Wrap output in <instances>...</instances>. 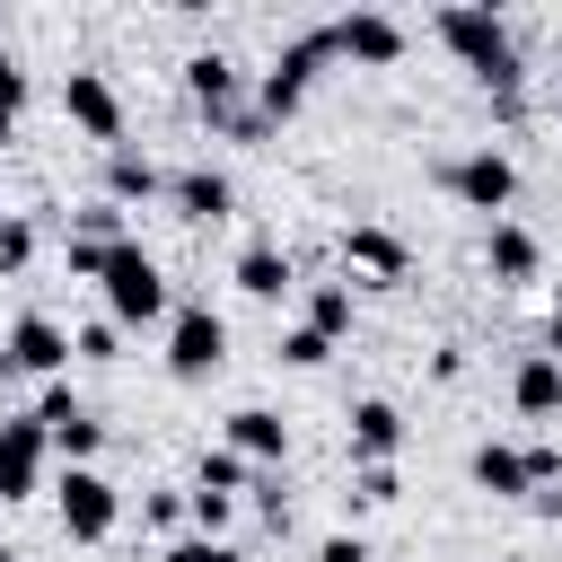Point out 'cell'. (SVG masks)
I'll use <instances>...</instances> for the list:
<instances>
[{
  "label": "cell",
  "instance_id": "obj_1",
  "mask_svg": "<svg viewBox=\"0 0 562 562\" xmlns=\"http://www.w3.org/2000/svg\"><path fill=\"white\" fill-rule=\"evenodd\" d=\"M430 26H439V44H448V53H457L492 97H518V79H527V70H518V44H509V26H501L492 9H465V0H457V9H439Z\"/></svg>",
  "mask_w": 562,
  "mask_h": 562
},
{
  "label": "cell",
  "instance_id": "obj_2",
  "mask_svg": "<svg viewBox=\"0 0 562 562\" xmlns=\"http://www.w3.org/2000/svg\"><path fill=\"white\" fill-rule=\"evenodd\" d=\"M334 61V26H307V35H290L281 53H272V70H263V88H255V114L263 123H281V114H299V97L316 88V70Z\"/></svg>",
  "mask_w": 562,
  "mask_h": 562
},
{
  "label": "cell",
  "instance_id": "obj_3",
  "mask_svg": "<svg viewBox=\"0 0 562 562\" xmlns=\"http://www.w3.org/2000/svg\"><path fill=\"white\" fill-rule=\"evenodd\" d=\"M105 307H114V325L167 316V281H158V263L140 255V237H123V246L105 255Z\"/></svg>",
  "mask_w": 562,
  "mask_h": 562
},
{
  "label": "cell",
  "instance_id": "obj_4",
  "mask_svg": "<svg viewBox=\"0 0 562 562\" xmlns=\"http://www.w3.org/2000/svg\"><path fill=\"white\" fill-rule=\"evenodd\" d=\"M553 474H562V448H501V439L474 448V483H483L492 501H536Z\"/></svg>",
  "mask_w": 562,
  "mask_h": 562
},
{
  "label": "cell",
  "instance_id": "obj_5",
  "mask_svg": "<svg viewBox=\"0 0 562 562\" xmlns=\"http://www.w3.org/2000/svg\"><path fill=\"white\" fill-rule=\"evenodd\" d=\"M53 501H61V536H79V544H105L114 536V483L97 474V465H61V483H53Z\"/></svg>",
  "mask_w": 562,
  "mask_h": 562
},
{
  "label": "cell",
  "instance_id": "obj_6",
  "mask_svg": "<svg viewBox=\"0 0 562 562\" xmlns=\"http://www.w3.org/2000/svg\"><path fill=\"white\" fill-rule=\"evenodd\" d=\"M439 184L457 193V202H474V211H509L518 202V167L501 158V149H465V158H439Z\"/></svg>",
  "mask_w": 562,
  "mask_h": 562
},
{
  "label": "cell",
  "instance_id": "obj_7",
  "mask_svg": "<svg viewBox=\"0 0 562 562\" xmlns=\"http://www.w3.org/2000/svg\"><path fill=\"white\" fill-rule=\"evenodd\" d=\"M228 360V325L211 316V307H176V325H167V369L176 378H211Z\"/></svg>",
  "mask_w": 562,
  "mask_h": 562
},
{
  "label": "cell",
  "instance_id": "obj_8",
  "mask_svg": "<svg viewBox=\"0 0 562 562\" xmlns=\"http://www.w3.org/2000/svg\"><path fill=\"white\" fill-rule=\"evenodd\" d=\"M44 448H53V439H44L35 413H9V422H0V501H26V492H35Z\"/></svg>",
  "mask_w": 562,
  "mask_h": 562
},
{
  "label": "cell",
  "instance_id": "obj_9",
  "mask_svg": "<svg viewBox=\"0 0 562 562\" xmlns=\"http://www.w3.org/2000/svg\"><path fill=\"white\" fill-rule=\"evenodd\" d=\"M61 114H70L88 140H123V97L105 88V70H70V79H61Z\"/></svg>",
  "mask_w": 562,
  "mask_h": 562
},
{
  "label": "cell",
  "instance_id": "obj_10",
  "mask_svg": "<svg viewBox=\"0 0 562 562\" xmlns=\"http://www.w3.org/2000/svg\"><path fill=\"white\" fill-rule=\"evenodd\" d=\"M61 360H70V334L53 316H18L9 342H0V369H26V378H53Z\"/></svg>",
  "mask_w": 562,
  "mask_h": 562
},
{
  "label": "cell",
  "instance_id": "obj_11",
  "mask_svg": "<svg viewBox=\"0 0 562 562\" xmlns=\"http://www.w3.org/2000/svg\"><path fill=\"white\" fill-rule=\"evenodd\" d=\"M334 53H351V61H395V53H404V26H395L386 9H351V18H334Z\"/></svg>",
  "mask_w": 562,
  "mask_h": 562
},
{
  "label": "cell",
  "instance_id": "obj_12",
  "mask_svg": "<svg viewBox=\"0 0 562 562\" xmlns=\"http://www.w3.org/2000/svg\"><path fill=\"white\" fill-rule=\"evenodd\" d=\"M395 448H404V413H395L386 395H360V404H351V457H360V465H386Z\"/></svg>",
  "mask_w": 562,
  "mask_h": 562
},
{
  "label": "cell",
  "instance_id": "obj_13",
  "mask_svg": "<svg viewBox=\"0 0 562 562\" xmlns=\"http://www.w3.org/2000/svg\"><path fill=\"white\" fill-rule=\"evenodd\" d=\"M167 202H176L184 220H202V228H211V220H228L237 184H228L220 167H184V176H167Z\"/></svg>",
  "mask_w": 562,
  "mask_h": 562
},
{
  "label": "cell",
  "instance_id": "obj_14",
  "mask_svg": "<svg viewBox=\"0 0 562 562\" xmlns=\"http://www.w3.org/2000/svg\"><path fill=\"white\" fill-rule=\"evenodd\" d=\"M228 448H237L246 465H281L290 422H281V413H263V404H237V413H228Z\"/></svg>",
  "mask_w": 562,
  "mask_h": 562
},
{
  "label": "cell",
  "instance_id": "obj_15",
  "mask_svg": "<svg viewBox=\"0 0 562 562\" xmlns=\"http://www.w3.org/2000/svg\"><path fill=\"white\" fill-rule=\"evenodd\" d=\"M509 404H518L527 422L562 413V360H553V351H527V360L509 369Z\"/></svg>",
  "mask_w": 562,
  "mask_h": 562
},
{
  "label": "cell",
  "instance_id": "obj_16",
  "mask_svg": "<svg viewBox=\"0 0 562 562\" xmlns=\"http://www.w3.org/2000/svg\"><path fill=\"white\" fill-rule=\"evenodd\" d=\"M184 88H193V105H202L211 123L237 114V61H228V53H193V61H184Z\"/></svg>",
  "mask_w": 562,
  "mask_h": 562
},
{
  "label": "cell",
  "instance_id": "obj_17",
  "mask_svg": "<svg viewBox=\"0 0 562 562\" xmlns=\"http://www.w3.org/2000/svg\"><path fill=\"white\" fill-rule=\"evenodd\" d=\"M342 263H351V272H369V281H404V237L360 220V228H342Z\"/></svg>",
  "mask_w": 562,
  "mask_h": 562
},
{
  "label": "cell",
  "instance_id": "obj_18",
  "mask_svg": "<svg viewBox=\"0 0 562 562\" xmlns=\"http://www.w3.org/2000/svg\"><path fill=\"white\" fill-rule=\"evenodd\" d=\"M483 263H492V281H536V237L518 228V220H492V237H483Z\"/></svg>",
  "mask_w": 562,
  "mask_h": 562
},
{
  "label": "cell",
  "instance_id": "obj_19",
  "mask_svg": "<svg viewBox=\"0 0 562 562\" xmlns=\"http://www.w3.org/2000/svg\"><path fill=\"white\" fill-rule=\"evenodd\" d=\"M290 281H299V272H290L281 246H246V255H237V290H246V299H281Z\"/></svg>",
  "mask_w": 562,
  "mask_h": 562
},
{
  "label": "cell",
  "instance_id": "obj_20",
  "mask_svg": "<svg viewBox=\"0 0 562 562\" xmlns=\"http://www.w3.org/2000/svg\"><path fill=\"white\" fill-rule=\"evenodd\" d=\"M158 184H167V176H158L140 149H114V158H105V202H149Z\"/></svg>",
  "mask_w": 562,
  "mask_h": 562
},
{
  "label": "cell",
  "instance_id": "obj_21",
  "mask_svg": "<svg viewBox=\"0 0 562 562\" xmlns=\"http://www.w3.org/2000/svg\"><path fill=\"white\" fill-rule=\"evenodd\" d=\"M307 325L334 342V334H351V281H316L307 290Z\"/></svg>",
  "mask_w": 562,
  "mask_h": 562
},
{
  "label": "cell",
  "instance_id": "obj_22",
  "mask_svg": "<svg viewBox=\"0 0 562 562\" xmlns=\"http://www.w3.org/2000/svg\"><path fill=\"white\" fill-rule=\"evenodd\" d=\"M237 483H246V457H237V448H202L193 492H228V501H237Z\"/></svg>",
  "mask_w": 562,
  "mask_h": 562
},
{
  "label": "cell",
  "instance_id": "obj_23",
  "mask_svg": "<svg viewBox=\"0 0 562 562\" xmlns=\"http://www.w3.org/2000/svg\"><path fill=\"white\" fill-rule=\"evenodd\" d=\"M325 351H334V342H325L316 325H290V334H281V360H290V369H325Z\"/></svg>",
  "mask_w": 562,
  "mask_h": 562
},
{
  "label": "cell",
  "instance_id": "obj_24",
  "mask_svg": "<svg viewBox=\"0 0 562 562\" xmlns=\"http://www.w3.org/2000/svg\"><path fill=\"white\" fill-rule=\"evenodd\" d=\"M395 492H404V483H395V465H360V474H351V501H360V509H386Z\"/></svg>",
  "mask_w": 562,
  "mask_h": 562
},
{
  "label": "cell",
  "instance_id": "obj_25",
  "mask_svg": "<svg viewBox=\"0 0 562 562\" xmlns=\"http://www.w3.org/2000/svg\"><path fill=\"white\" fill-rule=\"evenodd\" d=\"M114 342H123V325H114V316H97V325H79V334H70V351H79V360H114Z\"/></svg>",
  "mask_w": 562,
  "mask_h": 562
},
{
  "label": "cell",
  "instance_id": "obj_26",
  "mask_svg": "<svg viewBox=\"0 0 562 562\" xmlns=\"http://www.w3.org/2000/svg\"><path fill=\"white\" fill-rule=\"evenodd\" d=\"M158 562H237V544H220V536H176Z\"/></svg>",
  "mask_w": 562,
  "mask_h": 562
},
{
  "label": "cell",
  "instance_id": "obj_27",
  "mask_svg": "<svg viewBox=\"0 0 562 562\" xmlns=\"http://www.w3.org/2000/svg\"><path fill=\"white\" fill-rule=\"evenodd\" d=\"M228 518H237V501H228V492H193V527H202V536H220Z\"/></svg>",
  "mask_w": 562,
  "mask_h": 562
},
{
  "label": "cell",
  "instance_id": "obj_28",
  "mask_svg": "<svg viewBox=\"0 0 562 562\" xmlns=\"http://www.w3.org/2000/svg\"><path fill=\"white\" fill-rule=\"evenodd\" d=\"M26 255H35V228L26 220H0V272H18Z\"/></svg>",
  "mask_w": 562,
  "mask_h": 562
},
{
  "label": "cell",
  "instance_id": "obj_29",
  "mask_svg": "<svg viewBox=\"0 0 562 562\" xmlns=\"http://www.w3.org/2000/svg\"><path fill=\"white\" fill-rule=\"evenodd\" d=\"M184 509H193V501H176V492H149V501H140V518H149V527H176Z\"/></svg>",
  "mask_w": 562,
  "mask_h": 562
},
{
  "label": "cell",
  "instance_id": "obj_30",
  "mask_svg": "<svg viewBox=\"0 0 562 562\" xmlns=\"http://www.w3.org/2000/svg\"><path fill=\"white\" fill-rule=\"evenodd\" d=\"M316 562H369V544H360V536H325V544H316Z\"/></svg>",
  "mask_w": 562,
  "mask_h": 562
},
{
  "label": "cell",
  "instance_id": "obj_31",
  "mask_svg": "<svg viewBox=\"0 0 562 562\" xmlns=\"http://www.w3.org/2000/svg\"><path fill=\"white\" fill-rule=\"evenodd\" d=\"M0 105H9V114H18V105H26V70H18V61H9V53H0Z\"/></svg>",
  "mask_w": 562,
  "mask_h": 562
},
{
  "label": "cell",
  "instance_id": "obj_32",
  "mask_svg": "<svg viewBox=\"0 0 562 562\" xmlns=\"http://www.w3.org/2000/svg\"><path fill=\"white\" fill-rule=\"evenodd\" d=\"M544 351L562 360V290H553V316H544Z\"/></svg>",
  "mask_w": 562,
  "mask_h": 562
},
{
  "label": "cell",
  "instance_id": "obj_33",
  "mask_svg": "<svg viewBox=\"0 0 562 562\" xmlns=\"http://www.w3.org/2000/svg\"><path fill=\"white\" fill-rule=\"evenodd\" d=\"M0 149H9V105H0Z\"/></svg>",
  "mask_w": 562,
  "mask_h": 562
},
{
  "label": "cell",
  "instance_id": "obj_34",
  "mask_svg": "<svg viewBox=\"0 0 562 562\" xmlns=\"http://www.w3.org/2000/svg\"><path fill=\"white\" fill-rule=\"evenodd\" d=\"M0 562H9V553H0Z\"/></svg>",
  "mask_w": 562,
  "mask_h": 562
}]
</instances>
